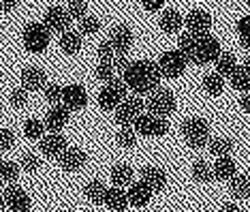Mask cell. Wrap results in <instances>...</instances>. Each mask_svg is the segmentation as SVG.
Masks as SVG:
<instances>
[{
	"label": "cell",
	"mask_w": 250,
	"mask_h": 212,
	"mask_svg": "<svg viewBox=\"0 0 250 212\" xmlns=\"http://www.w3.org/2000/svg\"><path fill=\"white\" fill-rule=\"evenodd\" d=\"M178 49L186 56V60L199 67L216 62L218 56L223 54L218 39L209 32H184L178 43Z\"/></svg>",
	"instance_id": "obj_1"
},
{
	"label": "cell",
	"mask_w": 250,
	"mask_h": 212,
	"mask_svg": "<svg viewBox=\"0 0 250 212\" xmlns=\"http://www.w3.org/2000/svg\"><path fill=\"white\" fill-rule=\"evenodd\" d=\"M161 71H158L156 62L150 60H135L128 62V67L122 71V82L126 84L133 93L139 94H150L161 86Z\"/></svg>",
	"instance_id": "obj_2"
},
{
	"label": "cell",
	"mask_w": 250,
	"mask_h": 212,
	"mask_svg": "<svg viewBox=\"0 0 250 212\" xmlns=\"http://www.w3.org/2000/svg\"><path fill=\"white\" fill-rule=\"evenodd\" d=\"M182 135H184L186 144L190 148L199 150V148L209 144V124L203 118L192 116L188 120H184V124H182Z\"/></svg>",
	"instance_id": "obj_3"
},
{
	"label": "cell",
	"mask_w": 250,
	"mask_h": 212,
	"mask_svg": "<svg viewBox=\"0 0 250 212\" xmlns=\"http://www.w3.org/2000/svg\"><path fill=\"white\" fill-rule=\"evenodd\" d=\"M146 107H147V114H152V116L167 118L175 112V96L167 88H156L154 93L147 94Z\"/></svg>",
	"instance_id": "obj_4"
},
{
	"label": "cell",
	"mask_w": 250,
	"mask_h": 212,
	"mask_svg": "<svg viewBox=\"0 0 250 212\" xmlns=\"http://www.w3.org/2000/svg\"><path fill=\"white\" fill-rule=\"evenodd\" d=\"M49 32L45 24H39V22H30V24L24 26V32H21V39H24V47L32 54H41V51L47 49L49 45Z\"/></svg>",
	"instance_id": "obj_5"
},
{
	"label": "cell",
	"mask_w": 250,
	"mask_h": 212,
	"mask_svg": "<svg viewBox=\"0 0 250 212\" xmlns=\"http://www.w3.org/2000/svg\"><path fill=\"white\" fill-rule=\"evenodd\" d=\"M124 99H126V84L122 79H111L99 93V105L105 112H116Z\"/></svg>",
	"instance_id": "obj_6"
},
{
	"label": "cell",
	"mask_w": 250,
	"mask_h": 212,
	"mask_svg": "<svg viewBox=\"0 0 250 212\" xmlns=\"http://www.w3.org/2000/svg\"><path fill=\"white\" fill-rule=\"evenodd\" d=\"M158 71H161L163 77H180L182 73L186 71V65H188V60H186V56L182 54L180 49H169L161 54V58H158Z\"/></svg>",
	"instance_id": "obj_7"
},
{
	"label": "cell",
	"mask_w": 250,
	"mask_h": 212,
	"mask_svg": "<svg viewBox=\"0 0 250 212\" xmlns=\"http://www.w3.org/2000/svg\"><path fill=\"white\" fill-rule=\"evenodd\" d=\"M146 103L137 99V96H130V99H124L120 103V107L116 110V120L122 124V127H133L139 120V116H144Z\"/></svg>",
	"instance_id": "obj_8"
},
{
	"label": "cell",
	"mask_w": 250,
	"mask_h": 212,
	"mask_svg": "<svg viewBox=\"0 0 250 212\" xmlns=\"http://www.w3.org/2000/svg\"><path fill=\"white\" fill-rule=\"evenodd\" d=\"M133 129H135V133L146 135V137H161L169 131V124H167V118L144 114V116H139V120L133 124Z\"/></svg>",
	"instance_id": "obj_9"
},
{
	"label": "cell",
	"mask_w": 250,
	"mask_h": 212,
	"mask_svg": "<svg viewBox=\"0 0 250 212\" xmlns=\"http://www.w3.org/2000/svg\"><path fill=\"white\" fill-rule=\"evenodd\" d=\"M62 105L69 112H79L88 105V94L86 88L79 84H69L62 88Z\"/></svg>",
	"instance_id": "obj_10"
},
{
	"label": "cell",
	"mask_w": 250,
	"mask_h": 212,
	"mask_svg": "<svg viewBox=\"0 0 250 212\" xmlns=\"http://www.w3.org/2000/svg\"><path fill=\"white\" fill-rule=\"evenodd\" d=\"M2 197L11 212H30V208H32V202H30V197H28V193L20 187L11 185L7 191H4Z\"/></svg>",
	"instance_id": "obj_11"
},
{
	"label": "cell",
	"mask_w": 250,
	"mask_h": 212,
	"mask_svg": "<svg viewBox=\"0 0 250 212\" xmlns=\"http://www.w3.org/2000/svg\"><path fill=\"white\" fill-rule=\"evenodd\" d=\"M45 26H47V30L49 32H66L69 30V26H71V17L69 13H66V9H62V7H52V9H47V13H45V22H43Z\"/></svg>",
	"instance_id": "obj_12"
},
{
	"label": "cell",
	"mask_w": 250,
	"mask_h": 212,
	"mask_svg": "<svg viewBox=\"0 0 250 212\" xmlns=\"http://www.w3.org/2000/svg\"><path fill=\"white\" fill-rule=\"evenodd\" d=\"M41 152L45 154V157H49V159H60L62 157V152L69 148V144H66V137L64 135H60V133H49V135H45L43 140H41Z\"/></svg>",
	"instance_id": "obj_13"
},
{
	"label": "cell",
	"mask_w": 250,
	"mask_h": 212,
	"mask_svg": "<svg viewBox=\"0 0 250 212\" xmlns=\"http://www.w3.org/2000/svg\"><path fill=\"white\" fill-rule=\"evenodd\" d=\"M88 161V157H86V152L82 150V148H73L69 146L64 152H62V157L58 159V165L64 171H79L86 165Z\"/></svg>",
	"instance_id": "obj_14"
},
{
	"label": "cell",
	"mask_w": 250,
	"mask_h": 212,
	"mask_svg": "<svg viewBox=\"0 0 250 212\" xmlns=\"http://www.w3.org/2000/svg\"><path fill=\"white\" fill-rule=\"evenodd\" d=\"M109 41L111 45L116 47L118 54H126L133 45L135 37H133V30L126 26V24H120V26H113L111 32H109Z\"/></svg>",
	"instance_id": "obj_15"
},
{
	"label": "cell",
	"mask_w": 250,
	"mask_h": 212,
	"mask_svg": "<svg viewBox=\"0 0 250 212\" xmlns=\"http://www.w3.org/2000/svg\"><path fill=\"white\" fill-rule=\"evenodd\" d=\"M45 82H47V77H45V71L41 67H26L21 71V88H26L28 93L30 90H43L47 86Z\"/></svg>",
	"instance_id": "obj_16"
},
{
	"label": "cell",
	"mask_w": 250,
	"mask_h": 212,
	"mask_svg": "<svg viewBox=\"0 0 250 212\" xmlns=\"http://www.w3.org/2000/svg\"><path fill=\"white\" fill-rule=\"evenodd\" d=\"M184 24L188 28V32H209V28H212V17L201 9H192L190 13L184 17Z\"/></svg>",
	"instance_id": "obj_17"
},
{
	"label": "cell",
	"mask_w": 250,
	"mask_h": 212,
	"mask_svg": "<svg viewBox=\"0 0 250 212\" xmlns=\"http://www.w3.org/2000/svg\"><path fill=\"white\" fill-rule=\"evenodd\" d=\"M69 116H71V112L66 110L64 105H54L52 110L47 112V116H45V127H47L52 133H60L62 129H64V124L69 122Z\"/></svg>",
	"instance_id": "obj_18"
},
{
	"label": "cell",
	"mask_w": 250,
	"mask_h": 212,
	"mask_svg": "<svg viewBox=\"0 0 250 212\" xmlns=\"http://www.w3.org/2000/svg\"><path fill=\"white\" fill-rule=\"evenodd\" d=\"M141 182H144L152 193H158L167 185V176H165V171L161 167H144L141 169Z\"/></svg>",
	"instance_id": "obj_19"
},
{
	"label": "cell",
	"mask_w": 250,
	"mask_h": 212,
	"mask_svg": "<svg viewBox=\"0 0 250 212\" xmlns=\"http://www.w3.org/2000/svg\"><path fill=\"white\" fill-rule=\"evenodd\" d=\"M126 197H128V204H130V206H135V208H144V206L150 204L152 191L144 185V182L139 180V182H133V185L128 187Z\"/></svg>",
	"instance_id": "obj_20"
},
{
	"label": "cell",
	"mask_w": 250,
	"mask_h": 212,
	"mask_svg": "<svg viewBox=\"0 0 250 212\" xmlns=\"http://www.w3.org/2000/svg\"><path fill=\"white\" fill-rule=\"evenodd\" d=\"M231 84L233 88L242 90V93H250V51L244 60V65H237V69L231 75Z\"/></svg>",
	"instance_id": "obj_21"
},
{
	"label": "cell",
	"mask_w": 250,
	"mask_h": 212,
	"mask_svg": "<svg viewBox=\"0 0 250 212\" xmlns=\"http://www.w3.org/2000/svg\"><path fill=\"white\" fill-rule=\"evenodd\" d=\"M103 204L113 212H122V210H126V206H128V197L120 187H111V188H107Z\"/></svg>",
	"instance_id": "obj_22"
},
{
	"label": "cell",
	"mask_w": 250,
	"mask_h": 212,
	"mask_svg": "<svg viewBox=\"0 0 250 212\" xmlns=\"http://www.w3.org/2000/svg\"><path fill=\"white\" fill-rule=\"evenodd\" d=\"M229 193L237 199H250V176L235 174L229 180Z\"/></svg>",
	"instance_id": "obj_23"
},
{
	"label": "cell",
	"mask_w": 250,
	"mask_h": 212,
	"mask_svg": "<svg viewBox=\"0 0 250 212\" xmlns=\"http://www.w3.org/2000/svg\"><path fill=\"white\" fill-rule=\"evenodd\" d=\"M60 49L69 56H75L82 49V34L75 30H66L60 34Z\"/></svg>",
	"instance_id": "obj_24"
},
{
	"label": "cell",
	"mask_w": 250,
	"mask_h": 212,
	"mask_svg": "<svg viewBox=\"0 0 250 212\" xmlns=\"http://www.w3.org/2000/svg\"><path fill=\"white\" fill-rule=\"evenodd\" d=\"M212 169H214V178H218V180H231L237 174L235 161L231 157H220Z\"/></svg>",
	"instance_id": "obj_25"
},
{
	"label": "cell",
	"mask_w": 250,
	"mask_h": 212,
	"mask_svg": "<svg viewBox=\"0 0 250 212\" xmlns=\"http://www.w3.org/2000/svg\"><path fill=\"white\" fill-rule=\"evenodd\" d=\"M182 22L184 20H182V15L175 9H165L161 15V28H163V32H167V34L182 30Z\"/></svg>",
	"instance_id": "obj_26"
},
{
	"label": "cell",
	"mask_w": 250,
	"mask_h": 212,
	"mask_svg": "<svg viewBox=\"0 0 250 212\" xmlns=\"http://www.w3.org/2000/svg\"><path fill=\"white\" fill-rule=\"evenodd\" d=\"M111 180H113V185L116 187H130L133 185V167L126 163H118V165H113L111 167Z\"/></svg>",
	"instance_id": "obj_27"
},
{
	"label": "cell",
	"mask_w": 250,
	"mask_h": 212,
	"mask_svg": "<svg viewBox=\"0 0 250 212\" xmlns=\"http://www.w3.org/2000/svg\"><path fill=\"white\" fill-rule=\"evenodd\" d=\"M235 69H237L235 56L229 54V51H223V54L218 56V60H216V73L223 77H231Z\"/></svg>",
	"instance_id": "obj_28"
},
{
	"label": "cell",
	"mask_w": 250,
	"mask_h": 212,
	"mask_svg": "<svg viewBox=\"0 0 250 212\" xmlns=\"http://www.w3.org/2000/svg\"><path fill=\"white\" fill-rule=\"evenodd\" d=\"M190 174H192V180L201 182V185H208V182H212V178H214V169L209 167L206 161H201V159L192 163Z\"/></svg>",
	"instance_id": "obj_29"
},
{
	"label": "cell",
	"mask_w": 250,
	"mask_h": 212,
	"mask_svg": "<svg viewBox=\"0 0 250 212\" xmlns=\"http://www.w3.org/2000/svg\"><path fill=\"white\" fill-rule=\"evenodd\" d=\"M209 152L214 154V157H231L233 152V141L227 140V137H216V140H209Z\"/></svg>",
	"instance_id": "obj_30"
},
{
	"label": "cell",
	"mask_w": 250,
	"mask_h": 212,
	"mask_svg": "<svg viewBox=\"0 0 250 212\" xmlns=\"http://www.w3.org/2000/svg\"><path fill=\"white\" fill-rule=\"evenodd\" d=\"M203 88L212 96H218L225 90V77L218 75V73H209V75L203 77Z\"/></svg>",
	"instance_id": "obj_31"
},
{
	"label": "cell",
	"mask_w": 250,
	"mask_h": 212,
	"mask_svg": "<svg viewBox=\"0 0 250 212\" xmlns=\"http://www.w3.org/2000/svg\"><path fill=\"white\" fill-rule=\"evenodd\" d=\"M105 193H107V187L101 180H92L86 187V197L90 199V202H94V204H103L105 202Z\"/></svg>",
	"instance_id": "obj_32"
},
{
	"label": "cell",
	"mask_w": 250,
	"mask_h": 212,
	"mask_svg": "<svg viewBox=\"0 0 250 212\" xmlns=\"http://www.w3.org/2000/svg\"><path fill=\"white\" fill-rule=\"evenodd\" d=\"M20 176V165L13 161H0V180L13 185Z\"/></svg>",
	"instance_id": "obj_33"
},
{
	"label": "cell",
	"mask_w": 250,
	"mask_h": 212,
	"mask_svg": "<svg viewBox=\"0 0 250 212\" xmlns=\"http://www.w3.org/2000/svg\"><path fill=\"white\" fill-rule=\"evenodd\" d=\"M43 133H45V124L37 118H30L24 122V135L28 140H43Z\"/></svg>",
	"instance_id": "obj_34"
},
{
	"label": "cell",
	"mask_w": 250,
	"mask_h": 212,
	"mask_svg": "<svg viewBox=\"0 0 250 212\" xmlns=\"http://www.w3.org/2000/svg\"><path fill=\"white\" fill-rule=\"evenodd\" d=\"M116 141H118V146H122V148H133L137 144V133L130 127H122L116 133Z\"/></svg>",
	"instance_id": "obj_35"
},
{
	"label": "cell",
	"mask_w": 250,
	"mask_h": 212,
	"mask_svg": "<svg viewBox=\"0 0 250 212\" xmlns=\"http://www.w3.org/2000/svg\"><path fill=\"white\" fill-rule=\"evenodd\" d=\"M66 13H69L71 20H79V22H82L83 17H86V13H88V7H86V2H83V0H71L69 7H66Z\"/></svg>",
	"instance_id": "obj_36"
},
{
	"label": "cell",
	"mask_w": 250,
	"mask_h": 212,
	"mask_svg": "<svg viewBox=\"0 0 250 212\" xmlns=\"http://www.w3.org/2000/svg\"><path fill=\"white\" fill-rule=\"evenodd\" d=\"M113 73H116V69H113V65H109V62H99L94 69L96 79H101V82H105V84H109L111 79H116Z\"/></svg>",
	"instance_id": "obj_37"
},
{
	"label": "cell",
	"mask_w": 250,
	"mask_h": 212,
	"mask_svg": "<svg viewBox=\"0 0 250 212\" xmlns=\"http://www.w3.org/2000/svg\"><path fill=\"white\" fill-rule=\"evenodd\" d=\"M96 54H99V60H101V62H109V65H111L113 58H116V56H118V51H116V47H113V45H111L109 39H107V41H103V43L99 45V49H96Z\"/></svg>",
	"instance_id": "obj_38"
},
{
	"label": "cell",
	"mask_w": 250,
	"mask_h": 212,
	"mask_svg": "<svg viewBox=\"0 0 250 212\" xmlns=\"http://www.w3.org/2000/svg\"><path fill=\"white\" fill-rule=\"evenodd\" d=\"M43 94L52 105H60L62 103V86L60 84H47L43 88Z\"/></svg>",
	"instance_id": "obj_39"
},
{
	"label": "cell",
	"mask_w": 250,
	"mask_h": 212,
	"mask_svg": "<svg viewBox=\"0 0 250 212\" xmlns=\"http://www.w3.org/2000/svg\"><path fill=\"white\" fill-rule=\"evenodd\" d=\"M237 34H240V39H242V45L250 51V15L242 17V20L237 22Z\"/></svg>",
	"instance_id": "obj_40"
},
{
	"label": "cell",
	"mask_w": 250,
	"mask_h": 212,
	"mask_svg": "<svg viewBox=\"0 0 250 212\" xmlns=\"http://www.w3.org/2000/svg\"><path fill=\"white\" fill-rule=\"evenodd\" d=\"M101 30V22L96 17L86 15L82 22H79V34H96Z\"/></svg>",
	"instance_id": "obj_41"
},
{
	"label": "cell",
	"mask_w": 250,
	"mask_h": 212,
	"mask_svg": "<svg viewBox=\"0 0 250 212\" xmlns=\"http://www.w3.org/2000/svg\"><path fill=\"white\" fill-rule=\"evenodd\" d=\"M20 167L28 171V174H32V171H37L39 167H41V159L37 157V154H32V152H26L24 157H21V161H20Z\"/></svg>",
	"instance_id": "obj_42"
},
{
	"label": "cell",
	"mask_w": 250,
	"mask_h": 212,
	"mask_svg": "<svg viewBox=\"0 0 250 212\" xmlns=\"http://www.w3.org/2000/svg\"><path fill=\"white\" fill-rule=\"evenodd\" d=\"M9 101H11V105H13V107H24L28 103V90L26 88L13 90V93L9 94Z\"/></svg>",
	"instance_id": "obj_43"
},
{
	"label": "cell",
	"mask_w": 250,
	"mask_h": 212,
	"mask_svg": "<svg viewBox=\"0 0 250 212\" xmlns=\"http://www.w3.org/2000/svg\"><path fill=\"white\" fill-rule=\"evenodd\" d=\"M15 146V133L11 129H0V150H11Z\"/></svg>",
	"instance_id": "obj_44"
},
{
	"label": "cell",
	"mask_w": 250,
	"mask_h": 212,
	"mask_svg": "<svg viewBox=\"0 0 250 212\" xmlns=\"http://www.w3.org/2000/svg\"><path fill=\"white\" fill-rule=\"evenodd\" d=\"M141 4L146 7V11H150V13H156V11L163 9L165 0H141Z\"/></svg>",
	"instance_id": "obj_45"
},
{
	"label": "cell",
	"mask_w": 250,
	"mask_h": 212,
	"mask_svg": "<svg viewBox=\"0 0 250 212\" xmlns=\"http://www.w3.org/2000/svg\"><path fill=\"white\" fill-rule=\"evenodd\" d=\"M113 69H118V71H124V69L128 67V60H126V54H118L116 58H113Z\"/></svg>",
	"instance_id": "obj_46"
},
{
	"label": "cell",
	"mask_w": 250,
	"mask_h": 212,
	"mask_svg": "<svg viewBox=\"0 0 250 212\" xmlns=\"http://www.w3.org/2000/svg\"><path fill=\"white\" fill-rule=\"evenodd\" d=\"M20 4V0H0V11H4V13H11V11H15Z\"/></svg>",
	"instance_id": "obj_47"
},
{
	"label": "cell",
	"mask_w": 250,
	"mask_h": 212,
	"mask_svg": "<svg viewBox=\"0 0 250 212\" xmlns=\"http://www.w3.org/2000/svg\"><path fill=\"white\" fill-rule=\"evenodd\" d=\"M240 105H242V110H244V112H248V114H250V93H244V94H242Z\"/></svg>",
	"instance_id": "obj_48"
},
{
	"label": "cell",
	"mask_w": 250,
	"mask_h": 212,
	"mask_svg": "<svg viewBox=\"0 0 250 212\" xmlns=\"http://www.w3.org/2000/svg\"><path fill=\"white\" fill-rule=\"evenodd\" d=\"M220 212H240V208H237L235 204H225L223 208H220Z\"/></svg>",
	"instance_id": "obj_49"
},
{
	"label": "cell",
	"mask_w": 250,
	"mask_h": 212,
	"mask_svg": "<svg viewBox=\"0 0 250 212\" xmlns=\"http://www.w3.org/2000/svg\"><path fill=\"white\" fill-rule=\"evenodd\" d=\"M4 208H7V204H4V197H0V212H4Z\"/></svg>",
	"instance_id": "obj_50"
},
{
	"label": "cell",
	"mask_w": 250,
	"mask_h": 212,
	"mask_svg": "<svg viewBox=\"0 0 250 212\" xmlns=\"http://www.w3.org/2000/svg\"><path fill=\"white\" fill-rule=\"evenodd\" d=\"M0 22H2V11H0Z\"/></svg>",
	"instance_id": "obj_51"
},
{
	"label": "cell",
	"mask_w": 250,
	"mask_h": 212,
	"mask_svg": "<svg viewBox=\"0 0 250 212\" xmlns=\"http://www.w3.org/2000/svg\"><path fill=\"white\" fill-rule=\"evenodd\" d=\"M0 188H2V180H0Z\"/></svg>",
	"instance_id": "obj_52"
},
{
	"label": "cell",
	"mask_w": 250,
	"mask_h": 212,
	"mask_svg": "<svg viewBox=\"0 0 250 212\" xmlns=\"http://www.w3.org/2000/svg\"><path fill=\"white\" fill-rule=\"evenodd\" d=\"M246 4H250V0H246Z\"/></svg>",
	"instance_id": "obj_53"
},
{
	"label": "cell",
	"mask_w": 250,
	"mask_h": 212,
	"mask_svg": "<svg viewBox=\"0 0 250 212\" xmlns=\"http://www.w3.org/2000/svg\"><path fill=\"white\" fill-rule=\"evenodd\" d=\"M248 176H250V169H248Z\"/></svg>",
	"instance_id": "obj_54"
}]
</instances>
